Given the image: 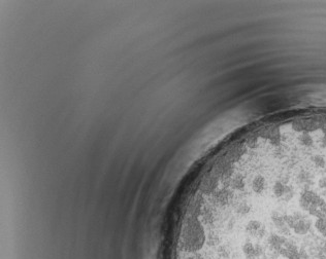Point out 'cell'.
Masks as SVG:
<instances>
[{"label":"cell","instance_id":"6","mask_svg":"<svg viewBox=\"0 0 326 259\" xmlns=\"http://www.w3.org/2000/svg\"><path fill=\"white\" fill-rule=\"evenodd\" d=\"M286 215L281 214L279 211H273L271 213V221L274 222V224L276 225L277 230L280 232V235L283 236H289L291 230L289 229L287 221H286Z\"/></svg>","mask_w":326,"mask_h":259},{"label":"cell","instance_id":"4","mask_svg":"<svg viewBox=\"0 0 326 259\" xmlns=\"http://www.w3.org/2000/svg\"><path fill=\"white\" fill-rule=\"evenodd\" d=\"M273 191H274V195L275 197L282 201V202H289L290 200L293 199L294 197V188L289 185L288 183L284 182V181H277L275 184H274V187H273Z\"/></svg>","mask_w":326,"mask_h":259},{"label":"cell","instance_id":"12","mask_svg":"<svg viewBox=\"0 0 326 259\" xmlns=\"http://www.w3.org/2000/svg\"><path fill=\"white\" fill-rule=\"evenodd\" d=\"M315 228L319 234L326 239V217L318 218L315 222Z\"/></svg>","mask_w":326,"mask_h":259},{"label":"cell","instance_id":"16","mask_svg":"<svg viewBox=\"0 0 326 259\" xmlns=\"http://www.w3.org/2000/svg\"><path fill=\"white\" fill-rule=\"evenodd\" d=\"M319 187L326 191V177H323L319 180Z\"/></svg>","mask_w":326,"mask_h":259},{"label":"cell","instance_id":"13","mask_svg":"<svg viewBox=\"0 0 326 259\" xmlns=\"http://www.w3.org/2000/svg\"><path fill=\"white\" fill-rule=\"evenodd\" d=\"M312 161L314 163V165L319 168V169H324L326 168V158L323 155L320 154H316L314 156H312Z\"/></svg>","mask_w":326,"mask_h":259},{"label":"cell","instance_id":"14","mask_svg":"<svg viewBox=\"0 0 326 259\" xmlns=\"http://www.w3.org/2000/svg\"><path fill=\"white\" fill-rule=\"evenodd\" d=\"M298 141H300V143L302 144V145H304V146H307V147H310V146H312L313 145V138L309 135V134H303V135H301L300 136V138H298Z\"/></svg>","mask_w":326,"mask_h":259},{"label":"cell","instance_id":"1","mask_svg":"<svg viewBox=\"0 0 326 259\" xmlns=\"http://www.w3.org/2000/svg\"><path fill=\"white\" fill-rule=\"evenodd\" d=\"M301 208L317 219L326 217V203L315 191L305 189L300 198Z\"/></svg>","mask_w":326,"mask_h":259},{"label":"cell","instance_id":"3","mask_svg":"<svg viewBox=\"0 0 326 259\" xmlns=\"http://www.w3.org/2000/svg\"><path fill=\"white\" fill-rule=\"evenodd\" d=\"M279 254L286 259H308L307 252L289 240Z\"/></svg>","mask_w":326,"mask_h":259},{"label":"cell","instance_id":"2","mask_svg":"<svg viewBox=\"0 0 326 259\" xmlns=\"http://www.w3.org/2000/svg\"><path fill=\"white\" fill-rule=\"evenodd\" d=\"M285 217H286V221L289 229L292 230L296 235H307L312 228L311 220L307 216L300 212H295L291 215H286Z\"/></svg>","mask_w":326,"mask_h":259},{"label":"cell","instance_id":"8","mask_svg":"<svg viewBox=\"0 0 326 259\" xmlns=\"http://www.w3.org/2000/svg\"><path fill=\"white\" fill-rule=\"evenodd\" d=\"M268 245L269 247L271 248V250L276 251L277 253H280V251L283 249V247L285 246V244H286L288 242L287 238L283 236V235H278V234H271L269 237H268Z\"/></svg>","mask_w":326,"mask_h":259},{"label":"cell","instance_id":"5","mask_svg":"<svg viewBox=\"0 0 326 259\" xmlns=\"http://www.w3.org/2000/svg\"><path fill=\"white\" fill-rule=\"evenodd\" d=\"M242 254L246 259H257L263 254V248L260 244L253 242H246L241 246Z\"/></svg>","mask_w":326,"mask_h":259},{"label":"cell","instance_id":"10","mask_svg":"<svg viewBox=\"0 0 326 259\" xmlns=\"http://www.w3.org/2000/svg\"><path fill=\"white\" fill-rule=\"evenodd\" d=\"M266 188V180L263 176L257 175L252 182V189L257 195H262Z\"/></svg>","mask_w":326,"mask_h":259},{"label":"cell","instance_id":"15","mask_svg":"<svg viewBox=\"0 0 326 259\" xmlns=\"http://www.w3.org/2000/svg\"><path fill=\"white\" fill-rule=\"evenodd\" d=\"M318 259H326V243L319 248Z\"/></svg>","mask_w":326,"mask_h":259},{"label":"cell","instance_id":"11","mask_svg":"<svg viewBox=\"0 0 326 259\" xmlns=\"http://www.w3.org/2000/svg\"><path fill=\"white\" fill-rule=\"evenodd\" d=\"M252 210V207L249 203L247 202H242L240 204H238V206L236 207V214L239 216H247Z\"/></svg>","mask_w":326,"mask_h":259},{"label":"cell","instance_id":"9","mask_svg":"<svg viewBox=\"0 0 326 259\" xmlns=\"http://www.w3.org/2000/svg\"><path fill=\"white\" fill-rule=\"evenodd\" d=\"M297 181L301 185L305 187L312 186L314 184V178L311 173L307 170H302L297 175Z\"/></svg>","mask_w":326,"mask_h":259},{"label":"cell","instance_id":"7","mask_svg":"<svg viewBox=\"0 0 326 259\" xmlns=\"http://www.w3.org/2000/svg\"><path fill=\"white\" fill-rule=\"evenodd\" d=\"M244 231H246V233L249 236L255 239H262L266 233L265 226L259 220H256V219L250 220L247 223L246 228H244Z\"/></svg>","mask_w":326,"mask_h":259}]
</instances>
